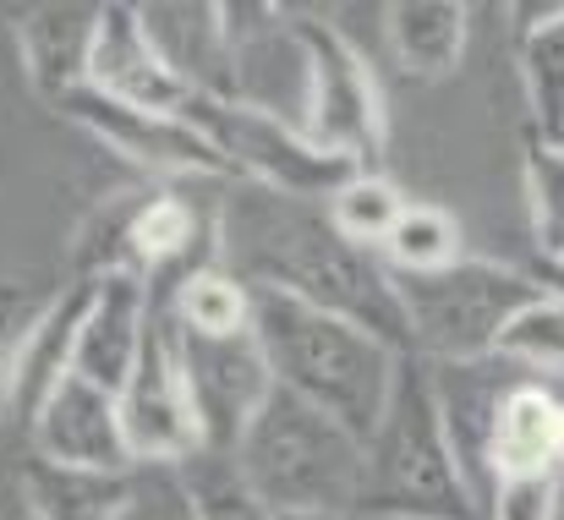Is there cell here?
<instances>
[{"label": "cell", "mask_w": 564, "mask_h": 520, "mask_svg": "<svg viewBox=\"0 0 564 520\" xmlns=\"http://www.w3.org/2000/svg\"><path fill=\"white\" fill-rule=\"evenodd\" d=\"M88 88H99V94H110L121 105L154 110V116H182V121L197 105V94L154 55V44H149L143 22H138V6H105Z\"/></svg>", "instance_id": "cell-16"}, {"label": "cell", "mask_w": 564, "mask_h": 520, "mask_svg": "<svg viewBox=\"0 0 564 520\" xmlns=\"http://www.w3.org/2000/svg\"><path fill=\"white\" fill-rule=\"evenodd\" d=\"M50 296H33L22 280H0V411L11 405V378H17V350L28 340L33 318L44 313Z\"/></svg>", "instance_id": "cell-30"}, {"label": "cell", "mask_w": 564, "mask_h": 520, "mask_svg": "<svg viewBox=\"0 0 564 520\" xmlns=\"http://www.w3.org/2000/svg\"><path fill=\"white\" fill-rule=\"evenodd\" d=\"M187 121L225 154V165L236 181L280 192V197H307V203H329L362 165L318 149L302 127H285L274 116H258L236 99H197Z\"/></svg>", "instance_id": "cell-6"}, {"label": "cell", "mask_w": 564, "mask_h": 520, "mask_svg": "<svg viewBox=\"0 0 564 520\" xmlns=\"http://www.w3.org/2000/svg\"><path fill=\"white\" fill-rule=\"evenodd\" d=\"M99 22H105V6H83V0H44L11 22L22 77L50 110H61L77 88H88Z\"/></svg>", "instance_id": "cell-14"}, {"label": "cell", "mask_w": 564, "mask_h": 520, "mask_svg": "<svg viewBox=\"0 0 564 520\" xmlns=\"http://www.w3.org/2000/svg\"><path fill=\"white\" fill-rule=\"evenodd\" d=\"M400 214H405V197L394 192L389 175H378V171L351 175V181L329 197V219L340 225V236L357 241V247H368V252H383V241L394 236Z\"/></svg>", "instance_id": "cell-26"}, {"label": "cell", "mask_w": 564, "mask_h": 520, "mask_svg": "<svg viewBox=\"0 0 564 520\" xmlns=\"http://www.w3.org/2000/svg\"><path fill=\"white\" fill-rule=\"evenodd\" d=\"M143 197H149V186H127V192L99 197L83 214V225L72 236V280L132 274V230H138Z\"/></svg>", "instance_id": "cell-23"}, {"label": "cell", "mask_w": 564, "mask_h": 520, "mask_svg": "<svg viewBox=\"0 0 564 520\" xmlns=\"http://www.w3.org/2000/svg\"><path fill=\"white\" fill-rule=\"evenodd\" d=\"M527 208H532V241L538 258H564V138H527Z\"/></svg>", "instance_id": "cell-25"}, {"label": "cell", "mask_w": 564, "mask_h": 520, "mask_svg": "<svg viewBox=\"0 0 564 520\" xmlns=\"http://www.w3.org/2000/svg\"><path fill=\"white\" fill-rule=\"evenodd\" d=\"M378 258H383L389 274H438V269L466 258L460 225L438 203H405V214H400V225H394V236L383 241Z\"/></svg>", "instance_id": "cell-24"}, {"label": "cell", "mask_w": 564, "mask_h": 520, "mask_svg": "<svg viewBox=\"0 0 564 520\" xmlns=\"http://www.w3.org/2000/svg\"><path fill=\"white\" fill-rule=\"evenodd\" d=\"M296 33L307 39V55H313L307 138L362 171H378L389 121H383V94H378L368 55L324 17H296Z\"/></svg>", "instance_id": "cell-7"}, {"label": "cell", "mask_w": 564, "mask_h": 520, "mask_svg": "<svg viewBox=\"0 0 564 520\" xmlns=\"http://www.w3.org/2000/svg\"><path fill=\"white\" fill-rule=\"evenodd\" d=\"M33 455L77 472H110V477L143 472L121 427V400L77 372H66L61 389L33 416Z\"/></svg>", "instance_id": "cell-12"}, {"label": "cell", "mask_w": 564, "mask_h": 520, "mask_svg": "<svg viewBox=\"0 0 564 520\" xmlns=\"http://www.w3.org/2000/svg\"><path fill=\"white\" fill-rule=\"evenodd\" d=\"M230 466L241 488L274 516L357 520L368 483V444L302 394L274 383V394L241 433Z\"/></svg>", "instance_id": "cell-3"}, {"label": "cell", "mask_w": 564, "mask_h": 520, "mask_svg": "<svg viewBox=\"0 0 564 520\" xmlns=\"http://www.w3.org/2000/svg\"><path fill=\"white\" fill-rule=\"evenodd\" d=\"M274 520H335V516H274Z\"/></svg>", "instance_id": "cell-35"}, {"label": "cell", "mask_w": 564, "mask_h": 520, "mask_svg": "<svg viewBox=\"0 0 564 520\" xmlns=\"http://www.w3.org/2000/svg\"><path fill=\"white\" fill-rule=\"evenodd\" d=\"M138 22L154 55L187 83L197 99H236V55L225 33V11L208 0H154L138 6Z\"/></svg>", "instance_id": "cell-17"}, {"label": "cell", "mask_w": 564, "mask_h": 520, "mask_svg": "<svg viewBox=\"0 0 564 520\" xmlns=\"http://www.w3.org/2000/svg\"><path fill=\"white\" fill-rule=\"evenodd\" d=\"M61 116L77 121L105 149H116L121 160H132V165H143V171H154V175H230L225 154L192 121H182V116H154V110L121 105V99H110L99 88H77L61 105Z\"/></svg>", "instance_id": "cell-11"}, {"label": "cell", "mask_w": 564, "mask_h": 520, "mask_svg": "<svg viewBox=\"0 0 564 520\" xmlns=\"http://www.w3.org/2000/svg\"><path fill=\"white\" fill-rule=\"evenodd\" d=\"M494 494L505 483H564V389L543 378H521L494 422L488 444Z\"/></svg>", "instance_id": "cell-15"}, {"label": "cell", "mask_w": 564, "mask_h": 520, "mask_svg": "<svg viewBox=\"0 0 564 520\" xmlns=\"http://www.w3.org/2000/svg\"><path fill=\"white\" fill-rule=\"evenodd\" d=\"M510 367H521L527 378H543V383H560L564 378V296H538L505 335L499 350Z\"/></svg>", "instance_id": "cell-27"}, {"label": "cell", "mask_w": 564, "mask_h": 520, "mask_svg": "<svg viewBox=\"0 0 564 520\" xmlns=\"http://www.w3.org/2000/svg\"><path fill=\"white\" fill-rule=\"evenodd\" d=\"M252 307H258L252 329L274 367V383L302 394L307 405H318L324 416H335L346 433L368 444L389 411L405 356L373 340L362 324L318 313L285 291H252Z\"/></svg>", "instance_id": "cell-2"}, {"label": "cell", "mask_w": 564, "mask_h": 520, "mask_svg": "<svg viewBox=\"0 0 564 520\" xmlns=\"http://www.w3.org/2000/svg\"><path fill=\"white\" fill-rule=\"evenodd\" d=\"M176 350H182L192 416H197V433H203V455L230 461L241 433L252 427V416L274 394V367L258 346V329L252 335H219V340L176 329Z\"/></svg>", "instance_id": "cell-9"}, {"label": "cell", "mask_w": 564, "mask_h": 520, "mask_svg": "<svg viewBox=\"0 0 564 520\" xmlns=\"http://www.w3.org/2000/svg\"><path fill=\"white\" fill-rule=\"evenodd\" d=\"M154 307H165L182 335H208V340H219V335H252V313H258L252 307V285L236 280L225 263H203L197 274H187Z\"/></svg>", "instance_id": "cell-22"}, {"label": "cell", "mask_w": 564, "mask_h": 520, "mask_svg": "<svg viewBox=\"0 0 564 520\" xmlns=\"http://www.w3.org/2000/svg\"><path fill=\"white\" fill-rule=\"evenodd\" d=\"M357 520H488L438 416L433 367L400 361L389 411L368 438V483Z\"/></svg>", "instance_id": "cell-4"}, {"label": "cell", "mask_w": 564, "mask_h": 520, "mask_svg": "<svg viewBox=\"0 0 564 520\" xmlns=\"http://www.w3.org/2000/svg\"><path fill=\"white\" fill-rule=\"evenodd\" d=\"M219 263L252 291H285L318 313L362 324L373 340L411 356V324L394 274L378 252L340 236L329 203L236 181L219 203Z\"/></svg>", "instance_id": "cell-1"}, {"label": "cell", "mask_w": 564, "mask_h": 520, "mask_svg": "<svg viewBox=\"0 0 564 520\" xmlns=\"http://www.w3.org/2000/svg\"><path fill=\"white\" fill-rule=\"evenodd\" d=\"M564 17V0H554V6H516V33L527 39L532 28H543V22H560Z\"/></svg>", "instance_id": "cell-33"}, {"label": "cell", "mask_w": 564, "mask_h": 520, "mask_svg": "<svg viewBox=\"0 0 564 520\" xmlns=\"http://www.w3.org/2000/svg\"><path fill=\"white\" fill-rule=\"evenodd\" d=\"M532 274H538V285H543L549 296H564V258H554V263H538Z\"/></svg>", "instance_id": "cell-34"}, {"label": "cell", "mask_w": 564, "mask_h": 520, "mask_svg": "<svg viewBox=\"0 0 564 520\" xmlns=\"http://www.w3.org/2000/svg\"><path fill=\"white\" fill-rule=\"evenodd\" d=\"M394 291L405 302L411 356L422 361H482L499 350V335L549 296L538 274L494 263V258H460L438 274H394Z\"/></svg>", "instance_id": "cell-5"}, {"label": "cell", "mask_w": 564, "mask_h": 520, "mask_svg": "<svg viewBox=\"0 0 564 520\" xmlns=\"http://www.w3.org/2000/svg\"><path fill=\"white\" fill-rule=\"evenodd\" d=\"M219 11H225L230 55H236V105L307 132L313 55H307V39L296 33V17L258 0H236Z\"/></svg>", "instance_id": "cell-10"}, {"label": "cell", "mask_w": 564, "mask_h": 520, "mask_svg": "<svg viewBox=\"0 0 564 520\" xmlns=\"http://www.w3.org/2000/svg\"><path fill=\"white\" fill-rule=\"evenodd\" d=\"M466 22L471 11L455 0H400L383 11L389 50L411 77H449L466 55Z\"/></svg>", "instance_id": "cell-21"}, {"label": "cell", "mask_w": 564, "mask_h": 520, "mask_svg": "<svg viewBox=\"0 0 564 520\" xmlns=\"http://www.w3.org/2000/svg\"><path fill=\"white\" fill-rule=\"evenodd\" d=\"M560 138H564V132H560Z\"/></svg>", "instance_id": "cell-36"}, {"label": "cell", "mask_w": 564, "mask_h": 520, "mask_svg": "<svg viewBox=\"0 0 564 520\" xmlns=\"http://www.w3.org/2000/svg\"><path fill=\"white\" fill-rule=\"evenodd\" d=\"M521 83H527L538 132L543 138H560L564 132V17L532 28L521 39Z\"/></svg>", "instance_id": "cell-28"}, {"label": "cell", "mask_w": 564, "mask_h": 520, "mask_svg": "<svg viewBox=\"0 0 564 520\" xmlns=\"http://www.w3.org/2000/svg\"><path fill=\"white\" fill-rule=\"evenodd\" d=\"M132 477H110V472H77V466H55V461H28L22 466V505L28 520H121L132 505Z\"/></svg>", "instance_id": "cell-20"}, {"label": "cell", "mask_w": 564, "mask_h": 520, "mask_svg": "<svg viewBox=\"0 0 564 520\" xmlns=\"http://www.w3.org/2000/svg\"><path fill=\"white\" fill-rule=\"evenodd\" d=\"M121 520H197L182 466H143L132 483V505Z\"/></svg>", "instance_id": "cell-29"}, {"label": "cell", "mask_w": 564, "mask_h": 520, "mask_svg": "<svg viewBox=\"0 0 564 520\" xmlns=\"http://www.w3.org/2000/svg\"><path fill=\"white\" fill-rule=\"evenodd\" d=\"M187 488L192 505H197V520H274V510H263L241 488L236 466H219V477H187Z\"/></svg>", "instance_id": "cell-31"}, {"label": "cell", "mask_w": 564, "mask_h": 520, "mask_svg": "<svg viewBox=\"0 0 564 520\" xmlns=\"http://www.w3.org/2000/svg\"><path fill=\"white\" fill-rule=\"evenodd\" d=\"M560 483H505L488 505V520H554Z\"/></svg>", "instance_id": "cell-32"}, {"label": "cell", "mask_w": 564, "mask_h": 520, "mask_svg": "<svg viewBox=\"0 0 564 520\" xmlns=\"http://www.w3.org/2000/svg\"><path fill=\"white\" fill-rule=\"evenodd\" d=\"M433 367V394H438V416L444 433L455 444V461L488 516L494 505V472H488V444H494V422L505 394L527 378L521 367H510L505 356H482V361H427Z\"/></svg>", "instance_id": "cell-13"}, {"label": "cell", "mask_w": 564, "mask_h": 520, "mask_svg": "<svg viewBox=\"0 0 564 520\" xmlns=\"http://www.w3.org/2000/svg\"><path fill=\"white\" fill-rule=\"evenodd\" d=\"M94 285L99 280H72L66 291H55L44 302V313L33 318L28 340L17 350V378H11V416L33 427V416L44 411V400L61 389V378L72 372L77 361V335H83V318H88V302H94Z\"/></svg>", "instance_id": "cell-19"}, {"label": "cell", "mask_w": 564, "mask_h": 520, "mask_svg": "<svg viewBox=\"0 0 564 520\" xmlns=\"http://www.w3.org/2000/svg\"><path fill=\"white\" fill-rule=\"evenodd\" d=\"M149 285L138 274H105L94 285V302H88V318H83V335H77V361L72 372L121 394L132 367H138V350L149 335Z\"/></svg>", "instance_id": "cell-18"}, {"label": "cell", "mask_w": 564, "mask_h": 520, "mask_svg": "<svg viewBox=\"0 0 564 520\" xmlns=\"http://www.w3.org/2000/svg\"><path fill=\"white\" fill-rule=\"evenodd\" d=\"M116 400H121V427H127L138 466H192L203 455V433H197L187 378H182L176 324H171L165 307L149 313L138 367H132V378Z\"/></svg>", "instance_id": "cell-8"}]
</instances>
